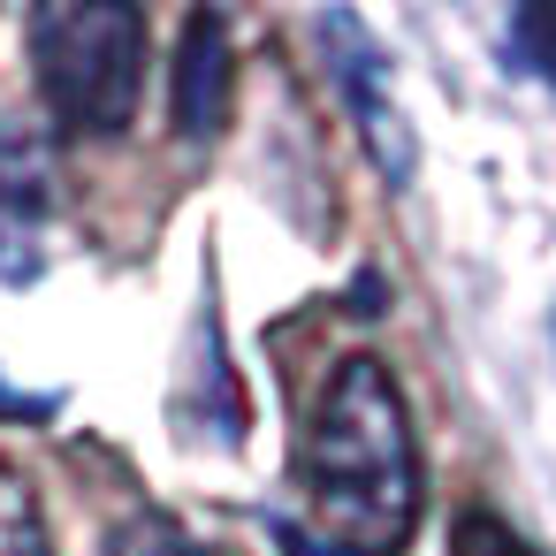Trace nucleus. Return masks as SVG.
<instances>
[{
    "label": "nucleus",
    "mask_w": 556,
    "mask_h": 556,
    "mask_svg": "<svg viewBox=\"0 0 556 556\" xmlns=\"http://www.w3.org/2000/svg\"><path fill=\"white\" fill-rule=\"evenodd\" d=\"M427 465L412 434V404L374 351H343L290 450L282 503L267 510L290 556H404L419 533Z\"/></svg>",
    "instance_id": "f257e3e1"
},
{
    "label": "nucleus",
    "mask_w": 556,
    "mask_h": 556,
    "mask_svg": "<svg viewBox=\"0 0 556 556\" xmlns=\"http://www.w3.org/2000/svg\"><path fill=\"white\" fill-rule=\"evenodd\" d=\"M31 77L54 138H123L146 92V16L130 0H47L31 16Z\"/></svg>",
    "instance_id": "f03ea898"
},
{
    "label": "nucleus",
    "mask_w": 556,
    "mask_h": 556,
    "mask_svg": "<svg viewBox=\"0 0 556 556\" xmlns=\"http://www.w3.org/2000/svg\"><path fill=\"white\" fill-rule=\"evenodd\" d=\"M313 47H320L328 85H336L343 108H351V130L366 138V161L404 191L412 168H419V146H412V123H404V108H396V92H389V54H381V39L366 31V16L320 9V16H313Z\"/></svg>",
    "instance_id": "7ed1b4c3"
},
{
    "label": "nucleus",
    "mask_w": 556,
    "mask_h": 556,
    "mask_svg": "<svg viewBox=\"0 0 556 556\" xmlns=\"http://www.w3.org/2000/svg\"><path fill=\"white\" fill-rule=\"evenodd\" d=\"M54 138L0 123V282L24 290L47 275V229H54Z\"/></svg>",
    "instance_id": "20e7f679"
},
{
    "label": "nucleus",
    "mask_w": 556,
    "mask_h": 556,
    "mask_svg": "<svg viewBox=\"0 0 556 556\" xmlns=\"http://www.w3.org/2000/svg\"><path fill=\"white\" fill-rule=\"evenodd\" d=\"M237 108V39L222 9H191L176 31V77H168V115L184 146H214Z\"/></svg>",
    "instance_id": "39448f33"
},
{
    "label": "nucleus",
    "mask_w": 556,
    "mask_h": 556,
    "mask_svg": "<svg viewBox=\"0 0 556 556\" xmlns=\"http://www.w3.org/2000/svg\"><path fill=\"white\" fill-rule=\"evenodd\" d=\"M176 434L184 442H206V450H244V434H252V404L237 389V366H229V343H222V313L214 305H199L191 343H184V366H176Z\"/></svg>",
    "instance_id": "423d86ee"
},
{
    "label": "nucleus",
    "mask_w": 556,
    "mask_h": 556,
    "mask_svg": "<svg viewBox=\"0 0 556 556\" xmlns=\"http://www.w3.org/2000/svg\"><path fill=\"white\" fill-rule=\"evenodd\" d=\"M0 556H54L47 503H39V488L16 457H0Z\"/></svg>",
    "instance_id": "0eeeda50"
},
{
    "label": "nucleus",
    "mask_w": 556,
    "mask_h": 556,
    "mask_svg": "<svg viewBox=\"0 0 556 556\" xmlns=\"http://www.w3.org/2000/svg\"><path fill=\"white\" fill-rule=\"evenodd\" d=\"M450 556H541L510 518H495V510H465L457 526H450Z\"/></svg>",
    "instance_id": "6e6552de"
},
{
    "label": "nucleus",
    "mask_w": 556,
    "mask_h": 556,
    "mask_svg": "<svg viewBox=\"0 0 556 556\" xmlns=\"http://www.w3.org/2000/svg\"><path fill=\"white\" fill-rule=\"evenodd\" d=\"M108 556H191V541H184V526H176V518L146 510V518H130V526H115V533H108Z\"/></svg>",
    "instance_id": "1a4fd4ad"
},
{
    "label": "nucleus",
    "mask_w": 556,
    "mask_h": 556,
    "mask_svg": "<svg viewBox=\"0 0 556 556\" xmlns=\"http://www.w3.org/2000/svg\"><path fill=\"white\" fill-rule=\"evenodd\" d=\"M510 39H518L526 70L556 92V9H518V16H510Z\"/></svg>",
    "instance_id": "9d476101"
},
{
    "label": "nucleus",
    "mask_w": 556,
    "mask_h": 556,
    "mask_svg": "<svg viewBox=\"0 0 556 556\" xmlns=\"http://www.w3.org/2000/svg\"><path fill=\"white\" fill-rule=\"evenodd\" d=\"M54 412H62V396H47V389H16L9 374H0V419L39 427V419H54Z\"/></svg>",
    "instance_id": "9b49d317"
},
{
    "label": "nucleus",
    "mask_w": 556,
    "mask_h": 556,
    "mask_svg": "<svg viewBox=\"0 0 556 556\" xmlns=\"http://www.w3.org/2000/svg\"><path fill=\"white\" fill-rule=\"evenodd\" d=\"M191 556H244V548H191Z\"/></svg>",
    "instance_id": "f8f14e48"
}]
</instances>
